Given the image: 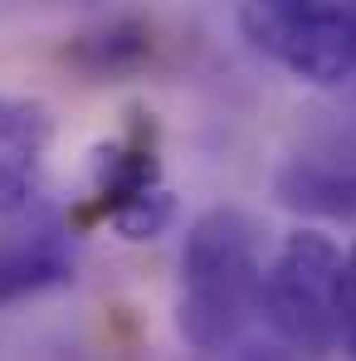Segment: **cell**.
Wrapping results in <instances>:
<instances>
[{
  "label": "cell",
  "mask_w": 356,
  "mask_h": 361,
  "mask_svg": "<svg viewBox=\"0 0 356 361\" xmlns=\"http://www.w3.org/2000/svg\"><path fill=\"white\" fill-rule=\"evenodd\" d=\"M264 254H259V225L235 210L215 205L205 210L180 249V293H176V327L185 347L215 357L235 347L244 327L264 312Z\"/></svg>",
  "instance_id": "obj_1"
},
{
  "label": "cell",
  "mask_w": 356,
  "mask_h": 361,
  "mask_svg": "<svg viewBox=\"0 0 356 361\" xmlns=\"http://www.w3.org/2000/svg\"><path fill=\"white\" fill-rule=\"evenodd\" d=\"M244 39L307 88L356 78V10L347 0H244Z\"/></svg>",
  "instance_id": "obj_2"
},
{
  "label": "cell",
  "mask_w": 356,
  "mask_h": 361,
  "mask_svg": "<svg viewBox=\"0 0 356 361\" xmlns=\"http://www.w3.org/2000/svg\"><path fill=\"white\" fill-rule=\"evenodd\" d=\"M342 259L322 230H293L264 269V317L307 357L342 347Z\"/></svg>",
  "instance_id": "obj_3"
},
{
  "label": "cell",
  "mask_w": 356,
  "mask_h": 361,
  "mask_svg": "<svg viewBox=\"0 0 356 361\" xmlns=\"http://www.w3.org/2000/svg\"><path fill=\"white\" fill-rule=\"evenodd\" d=\"M93 195L103 200V215L122 240H156L176 220L156 152L137 142H103L93 152Z\"/></svg>",
  "instance_id": "obj_4"
},
{
  "label": "cell",
  "mask_w": 356,
  "mask_h": 361,
  "mask_svg": "<svg viewBox=\"0 0 356 361\" xmlns=\"http://www.w3.org/2000/svg\"><path fill=\"white\" fill-rule=\"evenodd\" d=\"M278 195L283 205L307 215H356V122L332 132L322 147L288 157V166L278 171Z\"/></svg>",
  "instance_id": "obj_5"
},
{
  "label": "cell",
  "mask_w": 356,
  "mask_h": 361,
  "mask_svg": "<svg viewBox=\"0 0 356 361\" xmlns=\"http://www.w3.org/2000/svg\"><path fill=\"white\" fill-rule=\"evenodd\" d=\"M63 283H73V244L63 225L35 220L30 230L0 240V312Z\"/></svg>",
  "instance_id": "obj_6"
},
{
  "label": "cell",
  "mask_w": 356,
  "mask_h": 361,
  "mask_svg": "<svg viewBox=\"0 0 356 361\" xmlns=\"http://www.w3.org/2000/svg\"><path fill=\"white\" fill-rule=\"evenodd\" d=\"M54 142V113L39 98L25 93H0V147L20 157H39Z\"/></svg>",
  "instance_id": "obj_7"
},
{
  "label": "cell",
  "mask_w": 356,
  "mask_h": 361,
  "mask_svg": "<svg viewBox=\"0 0 356 361\" xmlns=\"http://www.w3.org/2000/svg\"><path fill=\"white\" fill-rule=\"evenodd\" d=\"M83 54H88V68L93 73H118V68H132V63L147 54V30L122 20V25H108L98 35H83Z\"/></svg>",
  "instance_id": "obj_8"
},
{
  "label": "cell",
  "mask_w": 356,
  "mask_h": 361,
  "mask_svg": "<svg viewBox=\"0 0 356 361\" xmlns=\"http://www.w3.org/2000/svg\"><path fill=\"white\" fill-rule=\"evenodd\" d=\"M35 205V157H0V215H25Z\"/></svg>",
  "instance_id": "obj_9"
},
{
  "label": "cell",
  "mask_w": 356,
  "mask_h": 361,
  "mask_svg": "<svg viewBox=\"0 0 356 361\" xmlns=\"http://www.w3.org/2000/svg\"><path fill=\"white\" fill-rule=\"evenodd\" d=\"M342 347L356 357V244L342 259Z\"/></svg>",
  "instance_id": "obj_10"
},
{
  "label": "cell",
  "mask_w": 356,
  "mask_h": 361,
  "mask_svg": "<svg viewBox=\"0 0 356 361\" xmlns=\"http://www.w3.org/2000/svg\"><path fill=\"white\" fill-rule=\"evenodd\" d=\"M59 5H88V0H59Z\"/></svg>",
  "instance_id": "obj_11"
}]
</instances>
